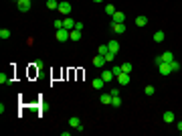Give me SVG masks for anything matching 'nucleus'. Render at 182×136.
<instances>
[{"mask_svg":"<svg viewBox=\"0 0 182 136\" xmlns=\"http://www.w3.org/2000/svg\"><path fill=\"white\" fill-rule=\"evenodd\" d=\"M69 33H71V31L59 29V31H55V39H57L59 43H65V41H69Z\"/></svg>","mask_w":182,"mask_h":136,"instance_id":"nucleus-1","label":"nucleus"},{"mask_svg":"<svg viewBox=\"0 0 182 136\" xmlns=\"http://www.w3.org/2000/svg\"><path fill=\"white\" fill-rule=\"evenodd\" d=\"M71 10H73V6L69 4L67 0H63V2H59V12H61V14H71Z\"/></svg>","mask_w":182,"mask_h":136,"instance_id":"nucleus-2","label":"nucleus"},{"mask_svg":"<svg viewBox=\"0 0 182 136\" xmlns=\"http://www.w3.org/2000/svg\"><path fill=\"white\" fill-rule=\"evenodd\" d=\"M30 2H33V0H18L16 6H18L20 12H29V10H30Z\"/></svg>","mask_w":182,"mask_h":136,"instance_id":"nucleus-3","label":"nucleus"},{"mask_svg":"<svg viewBox=\"0 0 182 136\" xmlns=\"http://www.w3.org/2000/svg\"><path fill=\"white\" fill-rule=\"evenodd\" d=\"M158 71H160V75H170V73H172V67H170V63H160Z\"/></svg>","mask_w":182,"mask_h":136,"instance_id":"nucleus-4","label":"nucleus"},{"mask_svg":"<svg viewBox=\"0 0 182 136\" xmlns=\"http://www.w3.org/2000/svg\"><path fill=\"white\" fill-rule=\"evenodd\" d=\"M124 20H125V14L121 10H115L113 14H111V23H124Z\"/></svg>","mask_w":182,"mask_h":136,"instance_id":"nucleus-5","label":"nucleus"},{"mask_svg":"<svg viewBox=\"0 0 182 136\" xmlns=\"http://www.w3.org/2000/svg\"><path fill=\"white\" fill-rule=\"evenodd\" d=\"M111 31L117 33V35H121V33H125V24L124 23H111Z\"/></svg>","mask_w":182,"mask_h":136,"instance_id":"nucleus-6","label":"nucleus"},{"mask_svg":"<svg viewBox=\"0 0 182 136\" xmlns=\"http://www.w3.org/2000/svg\"><path fill=\"white\" fill-rule=\"evenodd\" d=\"M0 83H2V85H10V83H12V75H10V73H0Z\"/></svg>","mask_w":182,"mask_h":136,"instance_id":"nucleus-7","label":"nucleus"},{"mask_svg":"<svg viewBox=\"0 0 182 136\" xmlns=\"http://www.w3.org/2000/svg\"><path fill=\"white\" fill-rule=\"evenodd\" d=\"M69 41H73V43L81 41V31H79V29H73L71 33H69Z\"/></svg>","mask_w":182,"mask_h":136,"instance_id":"nucleus-8","label":"nucleus"},{"mask_svg":"<svg viewBox=\"0 0 182 136\" xmlns=\"http://www.w3.org/2000/svg\"><path fill=\"white\" fill-rule=\"evenodd\" d=\"M75 24H77V23L71 19V16H67V19H63V27H65L67 31H73V29H75Z\"/></svg>","mask_w":182,"mask_h":136,"instance_id":"nucleus-9","label":"nucleus"},{"mask_svg":"<svg viewBox=\"0 0 182 136\" xmlns=\"http://www.w3.org/2000/svg\"><path fill=\"white\" fill-rule=\"evenodd\" d=\"M117 83H120V85H128V83H129V73L121 71L120 75H117Z\"/></svg>","mask_w":182,"mask_h":136,"instance_id":"nucleus-10","label":"nucleus"},{"mask_svg":"<svg viewBox=\"0 0 182 136\" xmlns=\"http://www.w3.org/2000/svg\"><path fill=\"white\" fill-rule=\"evenodd\" d=\"M105 63H107V61H105L103 55H95V57H93V65H95V67H103Z\"/></svg>","mask_w":182,"mask_h":136,"instance_id":"nucleus-11","label":"nucleus"},{"mask_svg":"<svg viewBox=\"0 0 182 136\" xmlns=\"http://www.w3.org/2000/svg\"><path fill=\"white\" fill-rule=\"evenodd\" d=\"M160 57H162V63H172L174 61V53L172 51H166V53H162Z\"/></svg>","mask_w":182,"mask_h":136,"instance_id":"nucleus-12","label":"nucleus"},{"mask_svg":"<svg viewBox=\"0 0 182 136\" xmlns=\"http://www.w3.org/2000/svg\"><path fill=\"white\" fill-rule=\"evenodd\" d=\"M115 75H113V71H111V69H105V71H101V79H103V81H111V79H113Z\"/></svg>","mask_w":182,"mask_h":136,"instance_id":"nucleus-13","label":"nucleus"},{"mask_svg":"<svg viewBox=\"0 0 182 136\" xmlns=\"http://www.w3.org/2000/svg\"><path fill=\"white\" fill-rule=\"evenodd\" d=\"M103 85H105V81H103L101 77H95L93 81H91V88H93V89H101Z\"/></svg>","mask_w":182,"mask_h":136,"instance_id":"nucleus-14","label":"nucleus"},{"mask_svg":"<svg viewBox=\"0 0 182 136\" xmlns=\"http://www.w3.org/2000/svg\"><path fill=\"white\" fill-rule=\"evenodd\" d=\"M107 47H109V51H111V53H115V55H117V51H120V43H117V41H109Z\"/></svg>","mask_w":182,"mask_h":136,"instance_id":"nucleus-15","label":"nucleus"},{"mask_svg":"<svg viewBox=\"0 0 182 136\" xmlns=\"http://www.w3.org/2000/svg\"><path fill=\"white\" fill-rule=\"evenodd\" d=\"M77 126H81V120H79L77 116L69 118V128H77Z\"/></svg>","mask_w":182,"mask_h":136,"instance_id":"nucleus-16","label":"nucleus"},{"mask_svg":"<svg viewBox=\"0 0 182 136\" xmlns=\"http://www.w3.org/2000/svg\"><path fill=\"white\" fill-rule=\"evenodd\" d=\"M47 8L49 10H59V0H47Z\"/></svg>","mask_w":182,"mask_h":136,"instance_id":"nucleus-17","label":"nucleus"},{"mask_svg":"<svg viewBox=\"0 0 182 136\" xmlns=\"http://www.w3.org/2000/svg\"><path fill=\"white\" fill-rule=\"evenodd\" d=\"M162 120L166 122V124H172V122H174V114H172V112H164Z\"/></svg>","mask_w":182,"mask_h":136,"instance_id":"nucleus-18","label":"nucleus"},{"mask_svg":"<svg viewBox=\"0 0 182 136\" xmlns=\"http://www.w3.org/2000/svg\"><path fill=\"white\" fill-rule=\"evenodd\" d=\"M111 106H115V108H120V106H121V97H120V93L111 96Z\"/></svg>","mask_w":182,"mask_h":136,"instance_id":"nucleus-19","label":"nucleus"},{"mask_svg":"<svg viewBox=\"0 0 182 136\" xmlns=\"http://www.w3.org/2000/svg\"><path fill=\"white\" fill-rule=\"evenodd\" d=\"M164 37H166V35H164V31H156V33H154V41H156V43H162Z\"/></svg>","mask_w":182,"mask_h":136,"instance_id":"nucleus-20","label":"nucleus"},{"mask_svg":"<svg viewBox=\"0 0 182 136\" xmlns=\"http://www.w3.org/2000/svg\"><path fill=\"white\" fill-rule=\"evenodd\" d=\"M109 53V47H107V45H99V47H97V55H107Z\"/></svg>","mask_w":182,"mask_h":136,"instance_id":"nucleus-21","label":"nucleus"},{"mask_svg":"<svg viewBox=\"0 0 182 136\" xmlns=\"http://www.w3.org/2000/svg\"><path fill=\"white\" fill-rule=\"evenodd\" d=\"M136 24H138V27H146V24H148V16H138V19H136Z\"/></svg>","mask_w":182,"mask_h":136,"instance_id":"nucleus-22","label":"nucleus"},{"mask_svg":"<svg viewBox=\"0 0 182 136\" xmlns=\"http://www.w3.org/2000/svg\"><path fill=\"white\" fill-rule=\"evenodd\" d=\"M0 39H2V41L10 39V31L8 29H0Z\"/></svg>","mask_w":182,"mask_h":136,"instance_id":"nucleus-23","label":"nucleus"},{"mask_svg":"<svg viewBox=\"0 0 182 136\" xmlns=\"http://www.w3.org/2000/svg\"><path fill=\"white\" fill-rule=\"evenodd\" d=\"M101 104H111V93H101Z\"/></svg>","mask_w":182,"mask_h":136,"instance_id":"nucleus-24","label":"nucleus"},{"mask_svg":"<svg viewBox=\"0 0 182 136\" xmlns=\"http://www.w3.org/2000/svg\"><path fill=\"white\" fill-rule=\"evenodd\" d=\"M144 93H146V96H154V93H156V88H154V85H146Z\"/></svg>","mask_w":182,"mask_h":136,"instance_id":"nucleus-25","label":"nucleus"},{"mask_svg":"<svg viewBox=\"0 0 182 136\" xmlns=\"http://www.w3.org/2000/svg\"><path fill=\"white\" fill-rule=\"evenodd\" d=\"M53 27H55V31H59V29H65V27H63V20H61V19L53 20Z\"/></svg>","mask_w":182,"mask_h":136,"instance_id":"nucleus-26","label":"nucleus"},{"mask_svg":"<svg viewBox=\"0 0 182 136\" xmlns=\"http://www.w3.org/2000/svg\"><path fill=\"white\" fill-rule=\"evenodd\" d=\"M103 57H105V61H107V63H113V61H115V53H111V51H109L107 55H103Z\"/></svg>","mask_w":182,"mask_h":136,"instance_id":"nucleus-27","label":"nucleus"},{"mask_svg":"<svg viewBox=\"0 0 182 136\" xmlns=\"http://www.w3.org/2000/svg\"><path fill=\"white\" fill-rule=\"evenodd\" d=\"M121 71L124 73H132V63H124L121 65Z\"/></svg>","mask_w":182,"mask_h":136,"instance_id":"nucleus-28","label":"nucleus"},{"mask_svg":"<svg viewBox=\"0 0 182 136\" xmlns=\"http://www.w3.org/2000/svg\"><path fill=\"white\" fill-rule=\"evenodd\" d=\"M111 71H113V75L117 77V75L121 73V65H113V67H111Z\"/></svg>","mask_w":182,"mask_h":136,"instance_id":"nucleus-29","label":"nucleus"},{"mask_svg":"<svg viewBox=\"0 0 182 136\" xmlns=\"http://www.w3.org/2000/svg\"><path fill=\"white\" fill-rule=\"evenodd\" d=\"M113 12H115V6L113 4H107L105 6V14H113Z\"/></svg>","mask_w":182,"mask_h":136,"instance_id":"nucleus-30","label":"nucleus"},{"mask_svg":"<svg viewBox=\"0 0 182 136\" xmlns=\"http://www.w3.org/2000/svg\"><path fill=\"white\" fill-rule=\"evenodd\" d=\"M170 67H172V71H178V69H180V63H178L176 59H174L172 63H170Z\"/></svg>","mask_w":182,"mask_h":136,"instance_id":"nucleus-31","label":"nucleus"},{"mask_svg":"<svg viewBox=\"0 0 182 136\" xmlns=\"http://www.w3.org/2000/svg\"><path fill=\"white\" fill-rule=\"evenodd\" d=\"M154 63L160 65V63H162V57H160V55H156V57H154Z\"/></svg>","mask_w":182,"mask_h":136,"instance_id":"nucleus-32","label":"nucleus"},{"mask_svg":"<svg viewBox=\"0 0 182 136\" xmlns=\"http://www.w3.org/2000/svg\"><path fill=\"white\" fill-rule=\"evenodd\" d=\"M178 132L182 134V122H178Z\"/></svg>","mask_w":182,"mask_h":136,"instance_id":"nucleus-33","label":"nucleus"},{"mask_svg":"<svg viewBox=\"0 0 182 136\" xmlns=\"http://www.w3.org/2000/svg\"><path fill=\"white\" fill-rule=\"evenodd\" d=\"M93 2H103V0H93Z\"/></svg>","mask_w":182,"mask_h":136,"instance_id":"nucleus-34","label":"nucleus"},{"mask_svg":"<svg viewBox=\"0 0 182 136\" xmlns=\"http://www.w3.org/2000/svg\"><path fill=\"white\" fill-rule=\"evenodd\" d=\"M14 2H18V0H14Z\"/></svg>","mask_w":182,"mask_h":136,"instance_id":"nucleus-35","label":"nucleus"}]
</instances>
